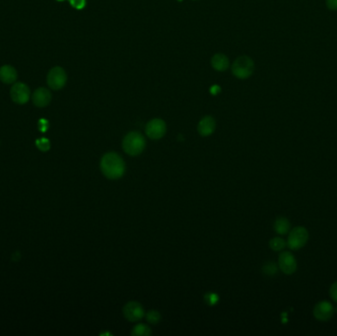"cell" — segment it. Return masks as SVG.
I'll return each instance as SVG.
<instances>
[{
  "label": "cell",
  "mask_w": 337,
  "mask_h": 336,
  "mask_svg": "<svg viewBox=\"0 0 337 336\" xmlns=\"http://www.w3.org/2000/svg\"><path fill=\"white\" fill-rule=\"evenodd\" d=\"M100 168L103 174L112 181L123 177L125 173V161L115 152L106 153L102 157Z\"/></svg>",
  "instance_id": "6da1fadb"
},
{
  "label": "cell",
  "mask_w": 337,
  "mask_h": 336,
  "mask_svg": "<svg viewBox=\"0 0 337 336\" xmlns=\"http://www.w3.org/2000/svg\"><path fill=\"white\" fill-rule=\"evenodd\" d=\"M146 147V140L138 131H131L125 135L123 140V148L127 155L139 156Z\"/></svg>",
  "instance_id": "7a4b0ae2"
},
{
  "label": "cell",
  "mask_w": 337,
  "mask_h": 336,
  "mask_svg": "<svg viewBox=\"0 0 337 336\" xmlns=\"http://www.w3.org/2000/svg\"><path fill=\"white\" fill-rule=\"evenodd\" d=\"M254 70V63L252 60L247 56H239L232 65V72L239 79H247L252 74Z\"/></svg>",
  "instance_id": "3957f363"
},
{
  "label": "cell",
  "mask_w": 337,
  "mask_h": 336,
  "mask_svg": "<svg viewBox=\"0 0 337 336\" xmlns=\"http://www.w3.org/2000/svg\"><path fill=\"white\" fill-rule=\"evenodd\" d=\"M309 240V232L304 227H295L289 232L288 236V248L293 250H298L306 246Z\"/></svg>",
  "instance_id": "277c9868"
},
{
  "label": "cell",
  "mask_w": 337,
  "mask_h": 336,
  "mask_svg": "<svg viewBox=\"0 0 337 336\" xmlns=\"http://www.w3.org/2000/svg\"><path fill=\"white\" fill-rule=\"evenodd\" d=\"M67 81V75L63 67L56 66L50 69L49 74L47 76V82L49 87L52 90H61L63 89Z\"/></svg>",
  "instance_id": "5b68a950"
},
{
  "label": "cell",
  "mask_w": 337,
  "mask_h": 336,
  "mask_svg": "<svg viewBox=\"0 0 337 336\" xmlns=\"http://www.w3.org/2000/svg\"><path fill=\"white\" fill-rule=\"evenodd\" d=\"M123 312L125 319L130 323H136L145 317V311L141 304L134 301L126 303Z\"/></svg>",
  "instance_id": "8992f818"
},
{
  "label": "cell",
  "mask_w": 337,
  "mask_h": 336,
  "mask_svg": "<svg viewBox=\"0 0 337 336\" xmlns=\"http://www.w3.org/2000/svg\"><path fill=\"white\" fill-rule=\"evenodd\" d=\"M167 132L166 123L161 118L151 120L145 127V133L152 140H159L165 136Z\"/></svg>",
  "instance_id": "52a82bcc"
},
{
  "label": "cell",
  "mask_w": 337,
  "mask_h": 336,
  "mask_svg": "<svg viewBox=\"0 0 337 336\" xmlns=\"http://www.w3.org/2000/svg\"><path fill=\"white\" fill-rule=\"evenodd\" d=\"M10 96L14 103H16L18 105H25L30 100L31 91H30V88L28 87L26 84L18 82V83H15L11 88Z\"/></svg>",
  "instance_id": "ba28073f"
},
{
  "label": "cell",
  "mask_w": 337,
  "mask_h": 336,
  "mask_svg": "<svg viewBox=\"0 0 337 336\" xmlns=\"http://www.w3.org/2000/svg\"><path fill=\"white\" fill-rule=\"evenodd\" d=\"M278 267L283 273L292 275L297 270V262L290 251H283L278 259Z\"/></svg>",
  "instance_id": "9c48e42d"
},
{
  "label": "cell",
  "mask_w": 337,
  "mask_h": 336,
  "mask_svg": "<svg viewBox=\"0 0 337 336\" xmlns=\"http://www.w3.org/2000/svg\"><path fill=\"white\" fill-rule=\"evenodd\" d=\"M334 308L327 301H322L318 303L313 308V317L320 322H327L332 318Z\"/></svg>",
  "instance_id": "30bf717a"
},
{
  "label": "cell",
  "mask_w": 337,
  "mask_h": 336,
  "mask_svg": "<svg viewBox=\"0 0 337 336\" xmlns=\"http://www.w3.org/2000/svg\"><path fill=\"white\" fill-rule=\"evenodd\" d=\"M32 100L36 107L44 108L50 105L51 101V94L47 88H37V90L33 93Z\"/></svg>",
  "instance_id": "8fae6325"
},
{
  "label": "cell",
  "mask_w": 337,
  "mask_h": 336,
  "mask_svg": "<svg viewBox=\"0 0 337 336\" xmlns=\"http://www.w3.org/2000/svg\"><path fill=\"white\" fill-rule=\"evenodd\" d=\"M216 122L212 116H204L197 125V130L201 136H209L215 131Z\"/></svg>",
  "instance_id": "7c38bea8"
},
{
  "label": "cell",
  "mask_w": 337,
  "mask_h": 336,
  "mask_svg": "<svg viewBox=\"0 0 337 336\" xmlns=\"http://www.w3.org/2000/svg\"><path fill=\"white\" fill-rule=\"evenodd\" d=\"M0 80L5 84H12L17 80V71L11 65L0 67Z\"/></svg>",
  "instance_id": "4fadbf2b"
},
{
  "label": "cell",
  "mask_w": 337,
  "mask_h": 336,
  "mask_svg": "<svg viewBox=\"0 0 337 336\" xmlns=\"http://www.w3.org/2000/svg\"><path fill=\"white\" fill-rule=\"evenodd\" d=\"M211 64H212L213 68L217 71H225L229 68L230 66V62L229 58L222 53H216L215 55H213L212 60H211Z\"/></svg>",
  "instance_id": "5bb4252c"
},
{
  "label": "cell",
  "mask_w": 337,
  "mask_h": 336,
  "mask_svg": "<svg viewBox=\"0 0 337 336\" xmlns=\"http://www.w3.org/2000/svg\"><path fill=\"white\" fill-rule=\"evenodd\" d=\"M291 224L287 218L285 217H279L275 220L274 230L275 232L279 235H285L290 232Z\"/></svg>",
  "instance_id": "9a60e30c"
},
{
  "label": "cell",
  "mask_w": 337,
  "mask_h": 336,
  "mask_svg": "<svg viewBox=\"0 0 337 336\" xmlns=\"http://www.w3.org/2000/svg\"><path fill=\"white\" fill-rule=\"evenodd\" d=\"M152 333L151 328L147 324H138L133 327L131 334L133 336H148Z\"/></svg>",
  "instance_id": "2e32d148"
},
{
  "label": "cell",
  "mask_w": 337,
  "mask_h": 336,
  "mask_svg": "<svg viewBox=\"0 0 337 336\" xmlns=\"http://www.w3.org/2000/svg\"><path fill=\"white\" fill-rule=\"evenodd\" d=\"M286 246H287V243L282 238H279V236L271 239L269 242V247L275 251H280V250L284 249Z\"/></svg>",
  "instance_id": "e0dca14e"
},
{
  "label": "cell",
  "mask_w": 337,
  "mask_h": 336,
  "mask_svg": "<svg viewBox=\"0 0 337 336\" xmlns=\"http://www.w3.org/2000/svg\"><path fill=\"white\" fill-rule=\"evenodd\" d=\"M262 271L267 276H274L278 272V266L275 264L274 262H267L263 265Z\"/></svg>",
  "instance_id": "ac0fdd59"
},
{
  "label": "cell",
  "mask_w": 337,
  "mask_h": 336,
  "mask_svg": "<svg viewBox=\"0 0 337 336\" xmlns=\"http://www.w3.org/2000/svg\"><path fill=\"white\" fill-rule=\"evenodd\" d=\"M145 317H146V320H147V322L149 324H158L161 321V314H160V312L158 311H155V310L148 311L145 314Z\"/></svg>",
  "instance_id": "d6986e66"
},
{
  "label": "cell",
  "mask_w": 337,
  "mask_h": 336,
  "mask_svg": "<svg viewBox=\"0 0 337 336\" xmlns=\"http://www.w3.org/2000/svg\"><path fill=\"white\" fill-rule=\"evenodd\" d=\"M37 148L42 152H47L50 149V142L48 138H39L36 141Z\"/></svg>",
  "instance_id": "ffe728a7"
},
{
  "label": "cell",
  "mask_w": 337,
  "mask_h": 336,
  "mask_svg": "<svg viewBox=\"0 0 337 336\" xmlns=\"http://www.w3.org/2000/svg\"><path fill=\"white\" fill-rule=\"evenodd\" d=\"M70 4L78 10H81L86 5V0H69Z\"/></svg>",
  "instance_id": "44dd1931"
},
{
  "label": "cell",
  "mask_w": 337,
  "mask_h": 336,
  "mask_svg": "<svg viewBox=\"0 0 337 336\" xmlns=\"http://www.w3.org/2000/svg\"><path fill=\"white\" fill-rule=\"evenodd\" d=\"M37 127L42 132H46L49 129V122L45 118H42L37 123Z\"/></svg>",
  "instance_id": "7402d4cb"
},
{
  "label": "cell",
  "mask_w": 337,
  "mask_h": 336,
  "mask_svg": "<svg viewBox=\"0 0 337 336\" xmlns=\"http://www.w3.org/2000/svg\"><path fill=\"white\" fill-rule=\"evenodd\" d=\"M329 294H330V297L331 299L333 300L334 302L337 303V281L334 282L331 287H330V290H329Z\"/></svg>",
  "instance_id": "603a6c76"
},
{
  "label": "cell",
  "mask_w": 337,
  "mask_h": 336,
  "mask_svg": "<svg viewBox=\"0 0 337 336\" xmlns=\"http://www.w3.org/2000/svg\"><path fill=\"white\" fill-rule=\"evenodd\" d=\"M206 300H207V303H208L209 305L213 306V305H215V304L217 303V301H218V296L215 295V294H208V295L206 296Z\"/></svg>",
  "instance_id": "cb8c5ba5"
},
{
  "label": "cell",
  "mask_w": 337,
  "mask_h": 336,
  "mask_svg": "<svg viewBox=\"0 0 337 336\" xmlns=\"http://www.w3.org/2000/svg\"><path fill=\"white\" fill-rule=\"evenodd\" d=\"M326 6L330 10H337V0H326Z\"/></svg>",
  "instance_id": "d4e9b609"
},
{
  "label": "cell",
  "mask_w": 337,
  "mask_h": 336,
  "mask_svg": "<svg viewBox=\"0 0 337 336\" xmlns=\"http://www.w3.org/2000/svg\"><path fill=\"white\" fill-rule=\"evenodd\" d=\"M336 311H337V309H336Z\"/></svg>",
  "instance_id": "484cf974"
}]
</instances>
